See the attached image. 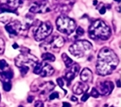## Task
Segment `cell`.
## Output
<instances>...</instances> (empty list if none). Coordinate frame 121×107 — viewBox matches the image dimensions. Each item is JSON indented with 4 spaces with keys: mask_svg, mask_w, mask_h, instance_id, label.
Listing matches in <instances>:
<instances>
[{
    "mask_svg": "<svg viewBox=\"0 0 121 107\" xmlns=\"http://www.w3.org/2000/svg\"><path fill=\"white\" fill-rule=\"evenodd\" d=\"M119 63V59L115 52L108 47L102 48L97 57L96 73L100 75H108L113 73Z\"/></svg>",
    "mask_w": 121,
    "mask_h": 107,
    "instance_id": "cell-1",
    "label": "cell"
},
{
    "mask_svg": "<svg viewBox=\"0 0 121 107\" xmlns=\"http://www.w3.org/2000/svg\"><path fill=\"white\" fill-rule=\"evenodd\" d=\"M89 37L93 40H107L111 35L110 27L103 20L94 21L89 28Z\"/></svg>",
    "mask_w": 121,
    "mask_h": 107,
    "instance_id": "cell-2",
    "label": "cell"
},
{
    "mask_svg": "<svg viewBox=\"0 0 121 107\" xmlns=\"http://www.w3.org/2000/svg\"><path fill=\"white\" fill-rule=\"evenodd\" d=\"M38 58L29 53H23L18 55L15 59L16 66L20 69L22 76L26 75L30 68H33L38 63Z\"/></svg>",
    "mask_w": 121,
    "mask_h": 107,
    "instance_id": "cell-3",
    "label": "cell"
},
{
    "mask_svg": "<svg viewBox=\"0 0 121 107\" xmlns=\"http://www.w3.org/2000/svg\"><path fill=\"white\" fill-rule=\"evenodd\" d=\"M93 45L86 40H79L72 44L69 48L70 54L77 57L82 58L86 56L92 49Z\"/></svg>",
    "mask_w": 121,
    "mask_h": 107,
    "instance_id": "cell-4",
    "label": "cell"
},
{
    "mask_svg": "<svg viewBox=\"0 0 121 107\" xmlns=\"http://www.w3.org/2000/svg\"><path fill=\"white\" fill-rule=\"evenodd\" d=\"M57 28V30L64 34L70 35L72 34L76 29V22L64 15L59 16L56 21Z\"/></svg>",
    "mask_w": 121,
    "mask_h": 107,
    "instance_id": "cell-5",
    "label": "cell"
},
{
    "mask_svg": "<svg viewBox=\"0 0 121 107\" xmlns=\"http://www.w3.org/2000/svg\"><path fill=\"white\" fill-rule=\"evenodd\" d=\"M52 25L49 21L41 23L34 31L35 40L38 42L46 39L52 32Z\"/></svg>",
    "mask_w": 121,
    "mask_h": 107,
    "instance_id": "cell-6",
    "label": "cell"
},
{
    "mask_svg": "<svg viewBox=\"0 0 121 107\" xmlns=\"http://www.w3.org/2000/svg\"><path fill=\"white\" fill-rule=\"evenodd\" d=\"M65 44V40L61 36H54L49 41L45 42L40 45L43 50H52V51H60V48ZM41 48V49H42Z\"/></svg>",
    "mask_w": 121,
    "mask_h": 107,
    "instance_id": "cell-7",
    "label": "cell"
},
{
    "mask_svg": "<svg viewBox=\"0 0 121 107\" xmlns=\"http://www.w3.org/2000/svg\"><path fill=\"white\" fill-rule=\"evenodd\" d=\"M114 88V85L111 81H103L97 83V91L99 95L107 96L109 95Z\"/></svg>",
    "mask_w": 121,
    "mask_h": 107,
    "instance_id": "cell-8",
    "label": "cell"
},
{
    "mask_svg": "<svg viewBox=\"0 0 121 107\" xmlns=\"http://www.w3.org/2000/svg\"><path fill=\"white\" fill-rule=\"evenodd\" d=\"M50 7L49 4L44 1V2H35L30 8L29 11L33 13H43L48 11H50Z\"/></svg>",
    "mask_w": 121,
    "mask_h": 107,
    "instance_id": "cell-9",
    "label": "cell"
},
{
    "mask_svg": "<svg viewBox=\"0 0 121 107\" xmlns=\"http://www.w3.org/2000/svg\"><path fill=\"white\" fill-rule=\"evenodd\" d=\"M5 29L10 35L16 36L18 35V33L20 32L23 31V28L19 21L14 20V21H12V22L9 23V24H7L5 26Z\"/></svg>",
    "mask_w": 121,
    "mask_h": 107,
    "instance_id": "cell-10",
    "label": "cell"
},
{
    "mask_svg": "<svg viewBox=\"0 0 121 107\" xmlns=\"http://www.w3.org/2000/svg\"><path fill=\"white\" fill-rule=\"evenodd\" d=\"M80 67L79 66V64L77 63H74L72 64L69 67V70L67 71L65 75V80L67 82V85H69V83H71L72 80H73L75 77L77 75V74L79 73Z\"/></svg>",
    "mask_w": 121,
    "mask_h": 107,
    "instance_id": "cell-11",
    "label": "cell"
},
{
    "mask_svg": "<svg viewBox=\"0 0 121 107\" xmlns=\"http://www.w3.org/2000/svg\"><path fill=\"white\" fill-rule=\"evenodd\" d=\"M80 78L84 83H90L93 81V73L92 71L87 68L83 69L80 74Z\"/></svg>",
    "mask_w": 121,
    "mask_h": 107,
    "instance_id": "cell-12",
    "label": "cell"
},
{
    "mask_svg": "<svg viewBox=\"0 0 121 107\" xmlns=\"http://www.w3.org/2000/svg\"><path fill=\"white\" fill-rule=\"evenodd\" d=\"M54 88H55V84L52 81L43 82L38 86V88H36L35 91H38L39 89H40V94L43 95L45 94L46 92L52 91V90H54Z\"/></svg>",
    "mask_w": 121,
    "mask_h": 107,
    "instance_id": "cell-13",
    "label": "cell"
},
{
    "mask_svg": "<svg viewBox=\"0 0 121 107\" xmlns=\"http://www.w3.org/2000/svg\"><path fill=\"white\" fill-rule=\"evenodd\" d=\"M54 71H55L54 68L50 65H49L47 63L42 62V68L40 73V77L45 78V77L51 76L54 73Z\"/></svg>",
    "mask_w": 121,
    "mask_h": 107,
    "instance_id": "cell-14",
    "label": "cell"
},
{
    "mask_svg": "<svg viewBox=\"0 0 121 107\" xmlns=\"http://www.w3.org/2000/svg\"><path fill=\"white\" fill-rule=\"evenodd\" d=\"M88 90H89V86L84 83H82V82L77 83L72 88L73 92L78 95L86 92Z\"/></svg>",
    "mask_w": 121,
    "mask_h": 107,
    "instance_id": "cell-15",
    "label": "cell"
},
{
    "mask_svg": "<svg viewBox=\"0 0 121 107\" xmlns=\"http://www.w3.org/2000/svg\"><path fill=\"white\" fill-rule=\"evenodd\" d=\"M0 3L1 4L16 10L21 5L23 4V0H0Z\"/></svg>",
    "mask_w": 121,
    "mask_h": 107,
    "instance_id": "cell-16",
    "label": "cell"
},
{
    "mask_svg": "<svg viewBox=\"0 0 121 107\" xmlns=\"http://www.w3.org/2000/svg\"><path fill=\"white\" fill-rule=\"evenodd\" d=\"M13 77V73L12 71L5 70L0 72V80L4 82H9V80Z\"/></svg>",
    "mask_w": 121,
    "mask_h": 107,
    "instance_id": "cell-17",
    "label": "cell"
},
{
    "mask_svg": "<svg viewBox=\"0 0 121 107\" xmlns=\"http://www.w3.org/2000/svg\"><path fill=\"white\" fill-rule=\"evenodd\" d=\"M41 58L44 61H50V62H53L55 61V56L51 54V53H44L41 55Z\"/></svg>",
    "mask_w": 121,
    "mask_h": 107,
    "instance_id": "cell-18",
    "label": "cell"
},
{
    "mask_svg": "<svg viewBox=\"0 0 121 107\" xmlns=\"http://www.w3.org/2000/svg\"><path fill=\"white\" fill-rule=\"evenodd\" d=\"M62 60H63V61H64V63H65L67 68H69L73 63V61L67 56V54H65V53L62 54Z\"/></svg>",
    "mask_w": 121,
    "mask_h": 107,
    "instance_id": "cell-19",
    "label": "cell"
},
{
    "mask_svg": "<svg viewBox=\"0 0 121 107\" xmlns=\"http://www.w3.org/2000/svg\"><path fill=\"white\" fill-rule=\"evenodd\" d=\"M8 67H9V65H8V63H6V61L5 60H4V59L0 60V71H4Z\"/></svg>",
    "mask_w": 121,
    "mask_h": 107,
    "instance_id": "cell-20",
    "label": "cell"
},
{
    "mask_svg": "<svg viewBox=\"0 0 121 107\" xmlns=\"http://www.w3.org/2000/svg\"><path fill=\"white\" fill-rule=\"evenodd\" d=\"M3 88L6 92H9L11 89V84L10 82H4L3 83Z\"/></svg>",
    "mask_w": 121,
    "mask_h": 107,
    "instance_id": "cell-21",
    "label": "cell"
},
{
    "mask_svg": "<svg viewBox=\"0 0 121 107\" xmlns=\"http://www.w3.org/2000/svg\"><path fill=\"white\" fill-rule=\"evenodd\" d=\"M5 49V42L2 38H0V54H3Z\"/></svg>",
    "mask_w": 121,
    "mask_h": 107,
    "instance_id": "cell-22",
    "label": "cell"
},
{
    "mask_svg": "<svg viewBox=\"0 0 121 107\" xmlns=\"http://www.w3.org/2000/svg\"><path fill=\"white\" fill-rule=\"evenodd\" d=\"M91 95L93 97H94V98H98L99 97V92L97 91V90L96 89V88H93L92 90H91Z\"/></svg>",
    "mask_w": 121,
    "mask_h": 107,
    "instance_id": "cell-23",
    "label": "cell"
},
{
    "mask_svg": "<svg viewBox=\"0 0 121 107\" xmlns=\"http://www.w3.org/2000/svg\"><path fill=\"white\" fill-rule=\"evenodd\" d=\"M59 98V94L57 92H52L51 93V95L49 96V99L50 100H53L55 99H57Z\"/></svg>",
    "mask_w": 121,
    "mask_h": 107,
    "instance_id": "cell-24",
    "label": "cell"
},
{
    "mask_svg": "<svg viewBox=\"0 0 121 107\" xmlns=\"http://www.w3.org/2000/svg\"><path fill=\"white\" fill-rule=\"evenodd\" d=\"M76 34L78 35V36H82L84 34V30L83 28H82L81 27H79L77 30H76Z\"/></svg>",
    "mask_w": 121,
    "mask_h": 107,
    "instance_id": "cell-25",
    "label": "cell"
},
{
    "mask_svg": "<svg viewBox=\"0 0 121 107\" xmlns=\"http://www.w3.org/2000/svg\"><path fill=\"white\" fill-rule=\"evenodd\" d=\"M57 82L58 85H59L62 89V88H63V86H64V84H65L63 79H62V78H57Z\"/></svg>",
    "mask_w": 121,
    "mask_h": 107,
    "instance_id": "cell-26",
    "label": "cell"
},
{
    "mask_svg": "<svg viewBox=\"0 0 121 107\" xmlns=\"http://www.w3.org/2000/svg\"><path fill=\"white\" fill-rule=\"evenodd\" d=\"M89 97H90V95L87 93V92H84V95L82 96V99H81V101H82V102H86V101H87V99L89 98Z\"/></svg>",
    "mask_w": 121,
    "mask_h": 107,
    "instance_id": "cell-27",
    "label": "cell"
},
{
    "mask_svg": "<svg viewBox=\"0 0 121 107\" xmlns=\"http://www.w3.org/2000/svg\"><path fill=\"white\" fill-rule=\"evenodd\" d=\"M35 107H44V105H43V103L41 102V101H36L35 102V105H34Z\"/></svg>",
    "mask_w": 121,
    "mask_h": 107,
    "instance_id": "cell-28",
    "label": "cell"
},
{
    "mask_svg": "<svg viewBox=\"0 0 121 107\" xmlns=\"http://www.w3.org/2000/svg\"><path fill=\"white\" fill-rule=\"evenodd\" d=\"M106 7H102V8L99 10V12H100L101 14H104V13H106Z\"/></svg>",
    "mask_w": 121,
    "mask_h": 107,
    "instance_id": "cell-29",
    "label": "cell"
},
{
    "mask_svg": "<svg viewBox=\"0 0 121 107\" xmlns=\"http://www.w3.org/2000/svg\"><path fill=\"white\" fill-rule=\"evenodd\" d=\"M33 98H34V97H33V96H30V97H28V99H27L28 102V103H31V102L33 101Z\"/></svg>",
    "mask_w": 121,
    "mask_h": 107,
    "instance_id": "cell-30",
    "label": "cell"
},
{
    "mask_svg": "<svg viewBox=\"0 0 121 107\" xmlns=\"http://www.w3.org/2000/svg\"><path fill=\"white\" fill-rule=\"evenodd\" d=\"M62 104V107H71L70 104H69L68 102H63Z\"/></svg>",
    "mask_w": 121,
    "mask_h": 107,
    "instance_id": "cell-31",
    "label": "cell"
},
{
    "mask_svg": "<svg viewBox=\"0 0 121 107\" xmlns=\"http://www.w3.org/2000/svg\"><path fill=\"white\" fill-rule=\"evenodd\" d=\"M72 102H77V98L76 97H74V96H72V97H71V99H70Z\"/></svg>",
    "mask_w": 121,
    "mask_h": 107,
    "instance_id": "cell-32",
    "label": "cell"
},
{
    "mask_svg": "<svg viewBox=\"0 0 121 107\" xmlns=\"http://www.w3.org/2000/svg\"><path fill=\"white\" fill-rule=\"evenodd\" d=\"M12 47H13V49H17V48H18V45L16 43H14V44H13V46H12Z\"/></svg>",
    "mask_w": 121,
    "mask_h": 107,
    "instance_id": "cell-33",
    "label": "cell"
},
{
    "mask_svg": "<svg viewBox=\"0 0 121 107\" xmlns=\"http://www.w3.org/2000/svg\"><path fill=\"white\" fill-rule=\"evenodd\" d=\"M120 83H121V81H120V80H118L117 81V86H118V87H121Z\"/></svg>",
    "mask_w": 121,
    "mask_h": 107,
    "instance_id": "cell-34",
    "label": "cell"
},
{
    "mask_svg": "<svg viewBox=\"0 0 121 107\" xmlns=\"http://www.w3.org/2000/svg\"><path fill=\"white\" fill-rule=\"evenodd\" d=\"M97 3H98V1L97 0H94V5H95V6L97 5Z\"/></svg>",
    "mask_w": 121,
    "mask_h": 107,
    "instance_id": "cell-35",
    "label": "cell"
},
{
    "mask_svg": "<svg viewBox=\"0 0 121 107\" xmlns=\"http://www.w3.org/2000/svg\"><path fill=\"white\" fill-rule=\"evenodd\" d=\"M114 1H117L118 3H120V2H121V0H114Z\"/></svg>",
    "mask_w": 121,
    "mask_h": 107,
    "instance_id": "cell-36",
    "label": "cell"
},
{
    "mask_svg": "<svg viewBox=\"0 0 121 107\" xmlns=\"http://www.w3.org/2000/svg\"><path fill=\"white\" fill-rule=\"evenodd\" d=\"M0 101H1V96H0Z\"/></svg>",
    "mask_w": 121,
    "mask_h": 107,
    "instance_id": "cell-37",
    "label": "cell"
}]
</instances>
